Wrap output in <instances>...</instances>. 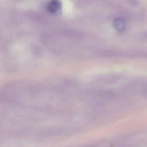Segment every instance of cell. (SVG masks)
<instances>
[{
  "instance_id": "cell-1",
  "label": "cell",
  "mask_w": 147,
  "mask_h": 147,
  "mask_svg": "<svg viewBox=\"0 0 147 147\" xmlns=\"http://www.w3.org/2000/svg\"><path fill=\"white\" fill-rule=\"evenodd\" d=\"M47 9L51 13L54 14H59L61 10V3L58 0H52L49 3Z\"/></svg>"
},
{
  "instance_id": "cell-2",
  "label": "cell",
  "mask_w": 147,
  "mask_h": 147,
  "mask_svg": "<svg viewBox=\"0 0 147 147\" xmlns=\"http://www.w3.org/2000/svg\"><path fill=\"white\" fill-rule=\"evenodd\" d=\"M114 25L115 29L118 31H122L125 27V23L121 18H117L114 21Z\"/></svg>"
}]
</instances>
